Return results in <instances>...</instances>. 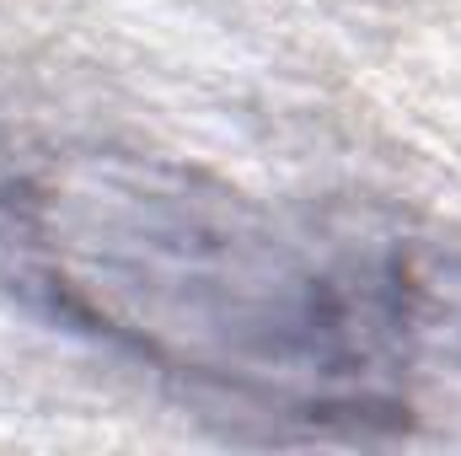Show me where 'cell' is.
I'll use <instances>...</instances> for the list:
<instances>
[{
	"label": "cell",
	"mask_w": 461,
	"mask_h": 456,
	"mask_svg": "<svg viewBox=\"0 0 461 456\" xmlns=\"http://www.w3.org/2000/svg\"><path fill=\"white\" fill-rule=\"evenodd\" d=\"M54 296L134 354L236 392L348 414L370 360L344 285L230 194L177 172L92 167L38 199Z\"/></svg>",
	"instance_id": "cell-1"
}]
</instances>
